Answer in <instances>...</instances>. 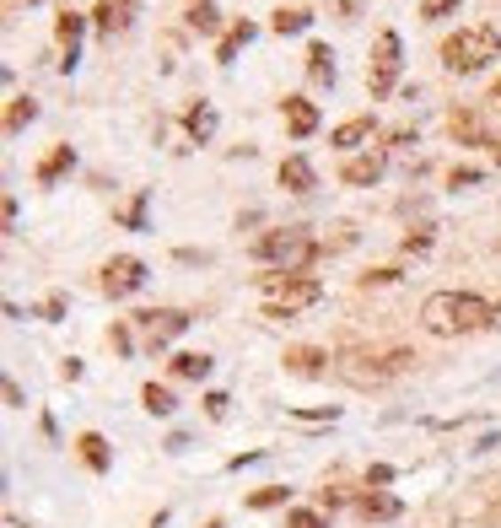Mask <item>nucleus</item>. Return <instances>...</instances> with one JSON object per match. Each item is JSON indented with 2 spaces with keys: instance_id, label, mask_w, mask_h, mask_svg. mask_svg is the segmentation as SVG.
<instances>
[{
  "instance_id": "nucleus-1",
  "label": "nucleus",
  "mask_w": 501,
  "mask_h": 528,
  "mask_svg": "<svg viewBox=\"0 0 501 528\" xmlns=\"http://www.w3.org/2000/svg\"><path fill=\"white\" fill-rule=\"evenodd\" d=\"M420 323H426V335L453 340V335H474V329L496 323V307L474 291H432L420 302Z\"/></svg>"
},
{
  "instance_id": "nucleus-2",
  "label": "nucleus",
  "mask_w": 501,
  "mask_h": 528,
  "mask_svg": "<svg viewBox=\"0 0 501 528\" xmlns=\"http://www.w3.org/2000/svg\"><path fill=\"white\" fill-rule=\"evenodd\" d=\"M490 59H501V33H496L490 22L458 27V33L442 43V65H448V71H458V76H474V71H485Z\"/></svg>"
},
{
  "instance_id": "nucleus-3",
  "label": "nucleus",
  "mask_w": 501,
  "mask_h": 528,
  "mask_svg": "<svg viewBox=\"0 0 501 528\" xmlns=\"http://www.w3.org/2000/svg\"><path fill=\"white\" fill-rule=\"evenodd\" d=\"M313 253H318V243L308 237V227H275V232H264V237L254 243V259H259V264H280L286 276L308 270Z\"/></svg>"
},
{
  "instance_id": "nucleus-4",
  "label": "nucleus",
  "mask_w": 501,
  "mask_h": 528,
  "mask_svg": "<svg viewBox=\"0 0 501 528\" xmlns=\"http://www.w3.org/2000/svg\"><path fill=\"white\" fill-rule=\"evenodd\" d=\"M259 291H264V318H292V313H302V307H313L324 297V286L313 276H286V270L264 276Z\"/></svg>"
},
{
  "instance_id": "nucleus-5",
  "label": "nucleus",
  "mask_w": 501,
  "mask_h": 528,
  "mask_svg": "<svg viewBox=\"0 0 501 528\" xmlns=\"http://www.w3.org/2000/svg\"><path fill=\"white\" fill-rule=\"evenodd\" d=\"M404 49H399V33H378V43H372V71H367V87H372V97H388L394 92V82H399V59Z\"/></svg>"
},
{
  "instance_id": "nucleus-6",
  "label": "nucleus",
  "mask_w": 501,
  "mask_h": 528,
  "mask_svg": "<svg viewBox=\"0 0 501 528\" xmlns=\"http://www.w3.org/2000/svg\"><path fill=\"white\" fill-rule=\"evenodd\" d=\"M140 286H146V264H140L135 253H119V259L103 264V291H108V297H129V291H140Z\"/></svg>"
},
{
  "instance_id": "nucleus-7",
  "label": "nucleus",
  "mask_w": 501,
  "mask_h": 528,
  "mask_svg": "<svg viewBox=\"0 0 501 528\" xmlns=\"http://www.w3.org/2000/svg\"><path fill=\"white\" fill-rule=\"evenodd\" d=\"M135 318L152 329V346H168L173 335H184V329H189V313H178V307H162V313H135Z\"/></svg>"
},
{
  "instance_id": "nucleus-8",
  "label": "nucleus",
  "mask_w": 501,
  "mask_h": 528,
  "mask_svg": "<svg viewBox=\"0 0 501 528\" xmlns=\"http://www.w3.org/2000/svg\"><path fill=\"white\" fill-rule=\"evenodd\" d=\"M135 22V0H98L92 6V27L98 33H124Z\"/></svg>"
},
{
  "instance_id": "nucleus-9",
  "label": "nucleus",
  "mask_w": 501,
  "mask_h": 528,
  "mask_svg": "<svg viewBox=\"0 0 501 528\" xmlns=\"http://www.w3.org/2000/svg\"><path fill=\"white\" fill-rule=\"evenodd\" d=\"M280 189H292V194H313L318 189V173L308 157H286L280 162Z\"/></svg>"
},
{
  "instance_id": "nucleus-10",
  "label": "nucleus",
  "mask_w": 501,
  "mask_h": 528,
  "mask_svg": "<svg viewBox=\"0 0 501 528\" xmlns=\"http://www.w3.org/2000/svg\"><path fill=\"white\" fill-rule=\"evenodd\" d=\"M54 33H59V43H65V59H59V71H70V65L82 59V17H76V12H59Z\"/></svg>"
},
{
  "instance_id": "nucleus-11",
  "label": "nucleus",
  "mask_w": 501,
  "mask_h": 528,
  "mask_svg": "<svg viewBox=\"0 0 501 528\" xmlns=\"http://www.w3.org/2000/svg\"><path fill=\"white\" fill-rule=\"evenodd\" d=\"M280 108H286V129H292L297 141H302V136H313V129H318V108H313L308 97H286Z\"/></svg>"
},
{
  "instance_id": "nucleus-12",
  "label": "nucleus",
  "mask_w": 501,
  "mask_h": 528,
  "mask_svg": "<svg viewBox=\"0 0 501 528\" xmlns=\"http://www.w3.org/2000/svg\"><path fill=\"white\" fill-rule=\"evenodd\" d=\"M329 367V351H318V346H292L286 351V372H297V377H318Z\"/></svg>"
},
{
  "instance_id": "nucleus-13",
  "label": "nucleus",
  "mask_w": 501,
  "mask_h": 528,
  "mask_svg": "<svg viewBox=\"0 0 501 528\" xmlns=\"http://www.w3.org/2000/svg\"><path fill=\"white\" fill-rule=\"evenodd\" d=\"M340 178L345 183H356V189H367V183H378L383 178V157L372 151V157H350L345 167H340Z\"/></svg>"
},
{
  "instance_id": "nucleus-14",
  "label": "nucleus",
  "mask_w": 501,
  "mask_h": 528,
  "mask_svg": "<svg viewBox=\"0 0 501 528\" xmlns=\"http://www.w3.org/2000/svg\"><path fill=\"white\" fill-rule=\"evenodd\" d=\"M448 129H453V141H474V146H485V124H480L474 108H453V113H448Z\"/></svg>"
},
{
  "instance_id": "nucleus-15",
  "label": "nucleus",
  "mask_w": 501,
  "mask_h": 528,
  "mask_svg": "<svg viewBox=\"0 0 501 528\" xmlns=\"http://www.w3.org/2000/svg\"><path fill=\"white\" fill-rule=\"evenodd\" d=\"M76 447H82V464H87L92 475H108L114 458H108V442H103L98 431H82V437H76Z\"/></svg>"
},
{
  "instance_id": "nucleus-16",
  "label": "nucleus",
  "mask_w": 501,
  "mask_h": 528,
  "mask_svg": "<svg viewBox=\"0 0 501 528\" xmlns=\"http://www.w3.org/2000/svg\"><path fill=\"white\" fill-rule=\"evenodd\" d=\"M372 136H378V124H372V119H350V124H340L334 136H329V146L350 151V146H362V141H372Z\"/></svg>"
},
{
  "instance_id": "nucleus-17",
  "label": "nucleus",
  "mask_w": 501,
  "mask_h": 528,
  "mask_svg": "<svg viewBox=\"0 0 501 528\" xmlns=\"http://www.w3.org/2000/svg\"><path fill=\"white\" fill-rule=\"evenodd\" d=\"M210 367H216V361H210L205 351H184V356H173V377H189V383H205Z\"/></svg>"
},
{
  "instance_id": "nucleus-18",
  "label": "nucleus",
  "mask_w": 501,
  "mask_h": 528,
  "mask_svg": "<svg viewBox=\"0 0 501 528\" xmlns=\"http://www.w3.org/2000/svg\"><path fill=\"white\" fill-rule=\"evenodd\" d=\"M184 124H189V136H194V141L205 146L210 136H216V108H210V103H194V108L184 113Z\"/></svg>"
},
{
  "instance_id": "nucleus-19",
  "label": "nucleus",
  "mask_w": 501,
  "mask_h": 528,
  "mask_svg": "<svg viewBox=\"0 0 501 528\" xmlns=\"http://www.w3.org/2000/svg\"><path fill=\"white\" fill-rule=\"evenodd\" d=\"M70 167H76V151H70V146H54V151L38 162V183H54V178L70 173Z\"/></svg>"
},
{
  "instance_id": "nucleus-20",
  "label": "nucleus",
  "mask_w": 501,
  "mask_h": 528,
  "mask_svg": "<svg viewBox=\"0 0 501 528\" xmlns=\"http://www.w3.org/2000/svg\"><path fill=\"white\" fill-rule=\"evenodd\" d=\"M308 76H313V82H334V54H329V43H308Z\"/></svg>"
},
{
  "instance_id": "nucleus-21",
  "label": "nucleus",
  "mask_w": 501,
  "mask_h": 528,
  "mask_svg": "<svg viewBox=\"0 0 501 528\" xmlns=\"http://www.w3.org/2000/svg\"><path fill=\"white\" fill-rule=\"evenodd\" d=\"M140 400H146V410H152V415H173V410H178L173 388H162V383H146V388H140Z\"/></svg>"
},
{
  "instance_id": "nucleus-22",
  "label": "nucleus",
  "mask_w": 501,
  "mask_h": 528,
  "mask_svg": "<svg viewBox=\"0 0 501 528\" xmlns=\"http://www.w3.org/2000/svg\"><path fill=\"white\" fill-rule=\"evenodd\" d=\"M194 33H216L222 27V12L216 6H210V0H194V6H189V17H184Z\"/></svg>"
},
{
  "instance_id": "nucleus-23",
  "label": "nucleus",
  "mask_w": 501,
  "mask_h": 528,
  "mask_svg": "<svg viewBox=\"0 0 501 528\" xmlns=\"http://www.w3.org/2000/svg\"><path fill=\"white\" fill-rule=\"evenodd\" d=\"M248 38H254V22H232V33L222 38V49H216V59H222V65H232V59H238V49H243Z\"/></svg>"
},
{
  "instance_id": "nucleus-24",
  "label": "nucleus",
  "mask_w": 501,
  "mask_h": 528,
  "mask_svg": "<svg viewBox=\"0 0 501 528\" xmlns=\"http://www.w3.org/2000/svg\"><path fill=\"white\" fill-rule=\"evenodd\" d=\"M38 119V103L33 97H12V108H6V136H17L22 124H33Z\"/></svg>"
},
{
  "instance_id": "nucleus-25",
  "label": "nucleus",
  "mask_w": 501,
  "mask_h": 528,
  "mask_svg": "<svg viewBox=\"0 0 501 528\" xmlns=\"http://www.w3.org/2000/svg\"><path fill=\"white\" fill-rule=\"evenodd\" d=\"M308 22H313L308 6H280V12H275V33H302Z\"/></svg>"
},
{
  "instance_id": "nucleus-26",
  "label": "nucleus",
  "mask_w": 501,
  "mask_h": 528,
  "mask_svg": "<svg viewBox=\"0 0 501 528\" xmlns=\"http://www.w3.org/2000/svg\"><path fill=\"white\" fill-rule=\"evenodd\" d=\"M362 517H399V501L394 496H362Z\"/></svg>"
},
{
  "instance_id": "nucleus-27",
  "label": "nucleus",
  "mask_w": 501,
  "mask_h": 528,
  "mask_svg": "<svg viewBox=\"0 0 501 528\" xmlns=\"http://www.w3.org/2000/svg\"><path fill=\"white\" fill-rule=\"evenodd\" d=\"M458 12V0H420V17L426 22H442V17H453Z\"/></svg>"
},
{
  "instance_id": "nucleus-28",
  "label": "nucleus",
  "mask_w": 501,
  "mask_h": 528,
  "mask_svg": "<svg viewBox=\"0 0 501 528\" xmlns=\"http://www.w3.org/2000/svg\"><path fill=\"white\" fill-rule=\"evenodd\" d=\"M280 501H286V485H264V491H254V496H248V507H254V512H259V507H280Z\"/></svg>"
},
{
  "instance_id": "nucleus-29",
  "label": "nucleus",
  "mask_w": 501,
  "mask_h": 528,
  "mask_svg": "<svg viewBox=\"0 0 501 528\" xmlns=\"http://www.w3.org/2000/svg\"><path fill=\"white\" fill-rule=\"evenodd\" d=\"M227 405H232L227 393H205V415H210V421H222V415H227Z\"/></svg>"
},
{
  "instance_id": "nucleus-30",
  "label": "nucleus",
  "mask_w": 501,
  "mask_h": 528,
  "mask_svg": "<svg viewBox=\"0 0 501 528\" xmlns=\"http://www.w3.org/2000/svg\"><path fill=\"white\" fill-rule=\"evenodd\" d=\"M286 528H324L318 512H286Z\"/></svg>"
},
{
  "instance_id": "nucleus-31",
  "label": "nucleus",
  "mask_w": 501,
  "mask_h": 528,
  "mask_svg": "<svg viewBox=\"0 0 501 528\" xmlns=\"http://www.w3.org/2000/svg\"><path fill=\"white\" fill-rule=\"evenodd\" d=\"M124 227H146V194H135V206L124 211Z\"/></svg>"
},
{
  "instance_id": "nucleus-32",
  "label": "nucleus",
  "mask_w": 501,
  "mask_h": 528,
  "mask_svg": "<svg viewBox=\"0 0 501 528\" xmlns=\"http://www.w3.org/2000/svg\"><path fill=\"white\" fill-rule=\"evenodd\" d=\"M404 248H410V253H420V248H432V232H426V227H420V232H410V237H404Z\"/></svg>"
},
{
  "instance_id": "nucleus-33",
  "label": "nucleus",
  "mask_w": 501,
  "mask_h": 528,
  "mask_svg": "<svg viewBox=\"0 0 501 528\" xmlns=\"http://www.w3.org/2000/svg\"><path fill=\"white\" fill-rule=\"evenodd\" d=\"M474 178H480L474 167H453V173H448V183H453V189H458V183H474Z\"/></svg>"
},
{
  "instance_id": "nucleus-34",
  "label": "nucleus",
  "mask_w": 501,
  "mask_h": 528,
  "mask_svg": "<svg viewBox=\"0 0 501 528\" xmlns=\"http://www.w3.org/2000/svg\"><path fill=\"white\" fill-rule=\"evenodd\" d=\"M108 340H114V351H124V356H129V346H135V340H129V329H114Z\"/></svg>"
},
{
  "instance_id": "nucleus-35",
  "label": "nucleus",
  "mask_w": 501,
  "mask_h": 528,
  "mask_svg": "<svg viewBox=\"0 0 501 528\" xmlns=\"http://www.w3.org/2000/svg\"><path fill=\"white\" fill-rule=\"evenodd\" d=\"M38 313H43V318H59V313H65V297H49V302H43Z\"/></svg>"
},
{
  "instance_id": "nucleus-36",
  "label": "nucleus",
  "mask_w": 501,
  "mask_h": 528,
  "mask_svg": "<svg viewBox=\"0 0 501 528\" xmlns=\"http://www.w3.org/2000/svg\"><path fill=\"white\" fill-rule=\"evenodd\" d=\"M388 480H394V470H388V464H378V470L367 475V485H388Z\"/></svg>"
},
{
  "instance_id": "nucleus-37",
  "label": "nucleus",
  "mask_w": 501,
  "mask_h": 528,
  "mask_svg": "<svg viewBox=\"0 0 501 528\" xmlns=\"http://www.w3.org/2000/svg\"><path fill=\"white\" fill-rule=\"evenodd\" d=\"M490 108H501V82H496V87H490Z\"/></svg>"
},
{
  "instance_id": "nucleus-38",
  "label": "nucleus",
  "mask_w": 501,
  "mask_h": 528,
  "mask_svg": "<svg viewBox=\"0 0 501 528\" xmlns=\"http://www.w3.org/2000/svg\"><path fill=\"white\" fill-rule=\"evenodd\" d=\"M496 162H501V146H496Z\"/></svg>"
}]
</instances>
